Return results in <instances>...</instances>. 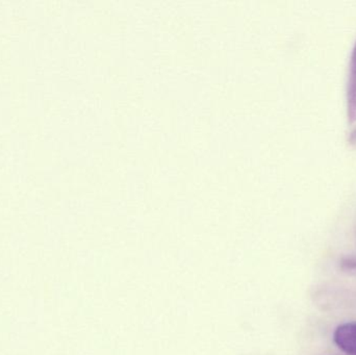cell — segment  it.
Masks as SVG:
<instances>
[{
	"instance_id": "obj_1",
	"label": "cell",
	"mask_w": 356,
	"mask_h": 355,
	"mask_svg": "<svg viewBox=\"0 0 356 355\" xmlns=\"http://www.w3.org/2000/svg\"><path fill=\"white\" fill-rule=\"evenodd\" d=\"M334 340L345 354L356 355V322L340 325L334 331Z\"/></svg>"
},
{
	"instance_id": "obj_2",
	"label": "cell",
	"mask_w": 356,
	"mask_h": 355,
	"mask_svg": "<svg viewBox=\"0 0 356 355\" xmlns=\"http://www.w3.org/2000/svg\"><path fill=\"white\" fill-rule=\"evenodd\" d=\"M347 116L351 125L356 123V43L351 56L350 72L347 85Z\"/></svg>"
},
{
	"instance_id": "obj_3",
	"label": "cell",
	"mask_w": 356,
	"mask_h": 355,
	"mask_svg": "<svg viewBox=\"0 0 356 355\" xmlns=\"http://www.w3.org/2000/svg\"><path fill=\"white\" fill-rule=\"evenodd\" d=\"M343 265H344V268L347 269V270H353V269H356V260L345 261Z\"/></svg>"
}]
</instances>
